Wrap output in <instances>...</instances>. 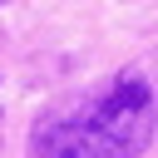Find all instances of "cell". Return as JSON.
Returning a JSON list of instances; mask_svg holds the SVG:
<instances>
[{
    "instance_id": "1",
    "label": "cell",
    "mask_w": 158,
    "mask_h": 158,
    "mask_svg": "<svg viewBox=\"0 0 158 158\" xmlns=\"http://www.w3.org/2000/svg\"><path fill=\"white\" fill-rule=\"evenodd\" d=\"M153 138V89L138 74H118L109 89L84 94L74 109L40 118L30 158H133Z\"/></svg>"
}]
</instances>
